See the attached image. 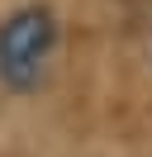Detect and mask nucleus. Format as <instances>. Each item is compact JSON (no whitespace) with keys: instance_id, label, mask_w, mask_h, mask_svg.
Masks as SVG:
<instances>
[{"instance_id":"f257e3e1","label":"nucleus","mask_w":152,"mask_h":157,"mask_svg":"<svg viewBox=\"0 0 152 157\" xmlns=\"http://www.w3.org/2000/svg\"><path fill=\"white\" fill-rule=\"evenodd\" d=\"M57 43V19L43 5H24L0 24V81L10 90H33Z\"/></svg>"}]
</instances>
